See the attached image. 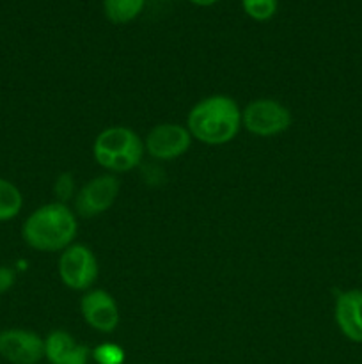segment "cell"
<instances>
[{
    "instance_id": "14",
    "label": "cell",
    "mask_w": 362,
    "mask_h": 364,
    "mask_svg": "<svg viewBox=\"0 0 362 364\" xmlns=\"http://www.w3.org/2000/svg\"><path fill=\"white\" fill-rule=\"evenodd\" d=\"M241 7L254 21H268L279 11V0H241Z\"/></svg>"
},
{
    "instance_id": "4",
    "label": "cell",
    "mask_w": 362,
    "mask_h": 364,
    "mask_svg": "<svg viewBox=\"0 0 362 364\" xmlns=\"http://www.w3.org/2000/svg\"><path fill=\"white\" fill-rule=\"evenodd\" d=\"M293 123L290 109L272 98H259L241 110V127L258 137H275Z\"/></svg>"
},
{
    "instance_id": "8",
    "label": "cell",
    "mask_w": 362,
    "mask_h": 364,
    "mask_svg": "<svg viewBox=\"0 0 362 364\" xmlns=\"http://www.w3.org/2000/svg\"><path fill=\"white\" fill-rule=\"evenodd\" d=\"M0 355L11 364H38L45 358V340L27 329H4Z\"/></svg>"
},
{
    "instance_id": "7",
    "label": "cell",
    "mask_w": 362,
    "mask_h": 364,
    "mask_svg": "<svg viewBox=\"0 0 362 364\" xmlns=\"http://www.w3.org/2000/svg\"><path fill=\"white\" fill-rule=\"evenodd\" d=\"M192 135L177 123L156 124L144 141V149L156 160H176L188 151Z\"/></svg>"
},
{
    "instance_id": "2",
    "label": "cell",
    "mask_w": 362,
    "mask_h": 364,
    "mask_svg": "<svg viewBox=\"0 0 362 364\" xmlns=\"http://www.w3.org/2000/svg\"><path fill=\"white\" fill-rule=\"evenodd\" d=\"M78 223L64 203H48L35 208L21 228V237L28 247L41 252H62L73 244Z\"/></svg>"
},
{
    "instance_id": "1",
    "label": "cell",
    "mask_w": 362,
    "mask_h": 364,
    "mask_svg": "<svg viewBox=\"0 0 362 364\" xmlns=\"http://www.w3.org/2000/svg\"><path fill=\"white\" fill-rule=\"evenodd\" d=\"M192 139L208 146L233 141L241 128V109L231 96L213 95L192 107L187 117Z\"/></svg>"
},
{
    "instance_id": "3",
    "label": "cell",
    "mask_w": 362,
    "mask_h": 364,
    "mask_svg": "<svg viewBox=\"0 0 362 364\" xmlns=\"http://www.w3.org/2000/svg\"><path fill=\"white\" fill-rule=\"evenodd\" d=\"M144 151V141L128 127L105 128L92 146L96 164L110 173H128L135 169Z\"/></svg>"
},
{
    "instance_id": "5",
    "label": "cell",
    "mask_w": 362,
    "mask_h": 364,
    "mask_svg": "<svg viewBox=\"0 0 362 364\" xmlns=\"http://www.w3.org/2000/svg\"><path fill=\"white\" fill-rule=\"evenodd\" d=\"M59 276L64 287L84 291L98 279V259L94 252L82 244H71L59 258Z\"/></svg>"
},
{
    "instance_id": "11",
    "label": "cell",
    "mask_w": 362,
    "mask_h": 364,
    "mask_svg": "<svg viewBox=\"0 0 362 364\" xmlns=\"http://www.w3.org/2000/svg\"><path fill=\"white\" fill-rule=\"evenodd\" d=\"M89 350L66 331H53L45 340V358L50 364H87Z\"/></svg>"
},
{
    "instance_id": "6",
    "label": "cell",
    "mask_w": 362,
    "mask_h": 364,
    "mask_svg": "<svg viewBox=\"0 0 362 364\" xmlns=\"http://www.w3.org/2000/svg\"><path fill=\"white\" fill-rule=\"evenodd\" d=\"M121 191L119 178L114 174H102L89 180L75 196V208L78 215L91 219L109 212Z\"/></svg>"
},
{
    "instance_id": "13",
    "label": "cell",
    "mask_w": 362,
    "mask_h": 364,
    "mask_svg": "<svg viewBox=\"0 0 362 364\" xmlns=\"http://www.w3.org/2000/svg\"><path fill=\"white\" fill-rule=\"evenodd\" d=\"M23 196L20 188L9 180L0 178V223L14 219L21 212Z\"/></svg>"
},
{
    "instance_id": "12",
    "label": "cell",
    "mask_w": 362,
    "mask_h": 364,
    "mask_svg": "<svg viewBox=\"0 0 362 364\" xmlns=\"http://www.w3.org/2000/svg\"><path fill=\"white\" fill-rule=\"evenodd\" d=\"M144 7L146 0H103V13L114 25L131 23L141 16Z\"/></svg>"
},
{
    "instance_id": "18",
    "label": "cell",
    "mask_w": 362,
    "mask_h": 364,
    "mask_svg": "<svg viewBox=\"0 0 362 364\" xmlns=\"http://www.w3.org/2000/svg\"><path fill=\"white\" fill-rule=\"evenodd\" d=\"M190 4H194V6H199V7H209V6H215V4H219L220 0H188Z\"/></svg>"
},
{
    "instance_id": "15",
    "label": "cell",
    "mask_w": 362,
    "mask_h": 364,
    "mask_svg": "<svg viewBox=\"0 0 362 364\" xmlns=\"http://www.w3.org/2000/svg\"><path fill=\"white\" fill-rule=\"evenodd\" d=\"M92 358L98 364H123L124 350L116 343H102L92 350Z\"/></svg>"
},
{
    "instance_id": "16",
    "label": "cell",
    "mask_w": 362,
    "mask_h": 364,
    "mask_svg": "<svg viewBox=\"0 0 362 364\" xmlns=\"http://www.w3.org/2000/svg\"><path fill=\"white\" fill-rule=\"evenodd\" d=\"M53 192H55L57 199L59 203H64L66 205L67 199H71L75 194V180H73V174L70 173H64L57 178L55 181V187H53Z\"/></svg>"
},
{
    "instance_id": "17",
    "label": "cell",
    "mask_w": 362,
    "mask_h": 364,
    "mask_svg": "<svg viewBox=\"0 0 362 364\" xmlns=\"http://www.w3.org/2000/svg\"><path fill=\"white\" fill-rule=\"evenodd\" d=\"M16 281V274L9 267H0V295L9 291Z\"/></svg>"
},
{
    "instance_id": "9",
    "label": "cell",
    "mask_w": 362,
    "mask_h": 364,
    "mask_svg": "<svg viewBox=\"0 0 362 364\" xmlns=\"http://www.w3.org/2000/svg\"><path fill=\"white\" fill-rule=\"evenodd\" d=\"M80 311L85 322L98 333H114L119 326V308L105 290H91L82 297Z\"/></svg>"
},
{
    "instance_id": "10",
    "label": "cell",
    "mask_w": 362,
    "mask_h": 364,
    "mask_svg": "<svg viewBox=\"0 0 362 364\" xmlns=\"http://www.w3.org/2000/svg\"><path fill=\"white\" fill-rule=\"evenodd\" d=\"M337 329L351 343H362V290L351 288L337 294L334 304Z\"/></svg>"
}]
</instances>
